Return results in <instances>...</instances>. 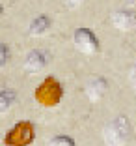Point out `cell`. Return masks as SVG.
Masks as SVG:
<instances>
[{
    "mask_svg": "<svg viewBox=\"0 0 136 146\" xmlns=\"http://www.w3.org/2000/svg\"><path fill=\"white\" fill-rule=\"evenodd\" d=\"M132 137V125L125 114L116 116L102 129V141L106 146H127Z\"/></svg>",
    "mask_w": 136,
    "mask_h": 146,
    "instance_id": "obj_1",
    "label": "cell"
},
{
    "mask_svg": "<svg viewBox=\"0 0 136 146\" xmlns=\"http://www.w3.org/2000/svg\"><path fill=\"white\" fill-rule=\"evenodd\" d=\"M34 98L41 107L54 109L60 105V101L64 98V86L56 77H45L37 84V88L34 92Z\"/></svg>",
    "mask_w": 136,
    "mask_h": 146,
    "instance_id": "obj_2",
    "label": "cell"
},
{
    "mask_svg": "<svg viewBox=\"0 0 136 146\" xmlns=\"http://www.w3.org/2000/svg\"><path fill=\"white\" fill-rule=\"evenodd\" d=\"M35 139V127L32 122H17L4 137V146H30Z\"/></svg>",
    "mask_w": 136,
    "mask_h": 146,
    "instance_id": "obj_3",
    "label": "cell"
},
{
    "mask_svg": "<svg viewBox=\"0 0 136 146\" xmlns=\"http://www.w3.org/2000/svg\"><path fill=\"white\" fill-rule=\"evenodd\" d=\"M73 43H75V49L78 52L86 56H93L101 51V43H99V38L93 34V32L89 30V28H77L75 34H73Z\"/></svg>",
    "mask_w": 136,
    "mask_h": 146,
    "instance_id": "obj_4",
    "label": "cell"
},
{
    "mask_svg": "<svg viewBox=\"0 0 136 146\" xmlns=\"http://www.w3.org/2000/svg\"><path fill=\"white\" fill-rule=\"evenodd\" d=\"M51 62V54L43 49H34L30 51L24 58V71L28 73H37L47 68V64Z\"/></svg>",
    "mask_w": 136,
    "mask_h": 146,
    "instance_id": "obj_5",
    "label": "cell"
},
{
    "mask_svg": "<svg viewBox=\"0 0 136 146\" xmlns=\"http://www.w3.org/2000/svg\"><path fill=\"white\" fill-rule=\"evenodd\" d=\"M108 79H104L102 75H95V77H91L88 82H86V96H88L89 101H93V103H97V101H101L104 96H106L108 92Z\"/></svg>",
    "mask_w": 136,
    "mask_h": 146,
    "instance_id": "obj_6",
    "label": "cell"
},
{
    "mask_svg": "<svg viewBox=\"0 0 136 146\" xmlns=\"http://www.w3.org/2000/svg\"><path fill=\"white\" fill-rule=\"evenodd\" d=\"M110 23L121 32H131L136 28V15L132 11H114Z\"/></svg>",
    "mask_w": 136,
    "mask_h": 146,
    "instance_id": "obj_7",
    "label": "cell"
},
{
    "mask_svg": "<svg viewBox=\"0 0 136 146\" xmlns=\"http://www.w3.org/2000/svg\"><path fill=\"white\" fill-rule=\"evenodd\" d=\"M49 28H51V19L47 17V15H37V17L32 19V23H30V36H35V38H39V36H45L49 32Z\"/></svg>",
    "mask_w": 136,
    "mask_h": 146,
    "instance_id": "obj_8",
    "label": "cell"
},
{
    "mask_svg": "<svg viewBox=\"0 0 136 146\" xmlns=\"http://www.w3.org/2000/svg\"><path fill=\"white\" fill-rule=\"evenodd\" d=\"M15 101H17V94L11 88H2V92H0V111L8 112L15 105Z\"/></svg>",
    "mask_w": 136,
    "mask_h": 146,
    "instance_id": "obj_9",
    "label": "cell"
},
{
    "mask_svg": "<svg viewBox=\"0 0 136 146\" xmlns=\"http://www.w3.org/2000/svg\"><path fill=\"white\" fill-rule=\"evenodd\" d=\"M47 146H77V142L71 135H54Z\"/></svg>",
    "mask_w": 136,
    "mask_h": 146,
    "instance_id": "obj_10",
    "label": "cell"
},
{
    "mask_svg": "<svg viewBox=\"0 0 136 146\" xmlns=\"http://www.w3.org/2000/svg\"><path fill=\"white\" fill-rule=\"evenodd\" d=\"M0 56H2V60H0V66L4 68V66L8 64V60H9V47L6 45V43H2V45H0Z\"/></svg>",
    "mask_w": 136,
    "mask_h": 146,
    "instance_id": "obj_11",
    "label": "cell"
},
{
    "mask_svg": "<svg viewBox=\"0 0 136 146\" xmlns=\"http://www.w3.org/2000/svg\"><path fill=\"white\" fill-rule=\"evenodd\" d=\"M129 84L136 90V64H132L131 69H129Z\"/></svg>",
    "mask_w": 136,
    "mask_h": 146,
    "instance_id": "obj_12",
    "label": "cell"
},
{
    "mask_svg": "<svg viewBox=\"0 0 136 146\" xmlns=\"http://www.w3.org/2000/svg\"><path fill=\"white\" fill-rule=\"evenodd\" d=\"M65 4L69 6V8H78V6H82L86 2V0H64Z\"/></svg>",
    "mask_w": 136,
    "mask_h": 146,
    "instance_id": "obj_13",
    "label": "cell"
}]
</instances>
